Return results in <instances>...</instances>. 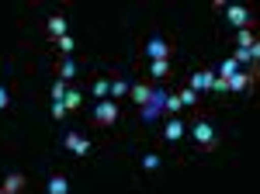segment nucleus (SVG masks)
I'll return each mask as SVG.
<instances>
[{"label": "nucleus", "mask_w": 260, "mask_h": 194, "mask_svg": "<svg viewBox=\"0 0 260 194\" xmlns=\"http://www.w3.org/2000/svg\"><path fill=\"white\" fill-rule=\"evenodd\" d=\"M0 194H7V191H4V187H0Z\"/></svg>", "instance_id": "obj_27"}, {"label": "nucleus", "mask_w": 260, "mask_h": 194, "mask_svg": "<svg viewBox=\"0 0 260 194\" xmlns=\"http://www.w3.org/2000/svg\"><path fill=\"white\" fill-rule=\"evenodd\" d=\"M149 77L153 80H167L170 77V59H153V62H149Z\"/></svg>", "instance_id": "obj_10"}, {"label": "nucleus", "mask_w": 260, "mask_h": 194, "mask_svg": "<svg viewBox=\"0 0 260 194\" xmlns=\"http://www.w3.org/2000/svg\"><path fill=\"white\" fill-rule=\"evenodd\" d=\"M21 187H24V177H21L18 170H11V174L4 177V191H7V194H18Z\"/></svg>", "instance_id": "obj_13"}, {"label": "nucleus", "mask_w": 260, "mask_h": 194, "mask_svg": "<svg viewBox=\"0 0 260 194\" xmlns=\"http://www.w3.org/2000/svg\"><path fill=\"white\" fill-rule=\"evenodd\" d=\"M163 111H170V115L177 118V111H180V101H177V94H167V97H163Z\"/></svg>", "instance_id": "obj_20"}, {"label": "nucleus", "mask_w": 260, "mask_h": 194, "mask_svg": "<svg viewBox=\"0 0 260 194\" xmlns=\"http://www.w3.org/2000/svg\"><path fill=\"white\" fill-rule=\"evenodd\" d=\"M66 115H70V111H66V104H62V101H52V118H56V121H62Z\"/></svg>", "instance_id": "obj_25"}, {"label": "nucleus", "mask_w": 260, "mask_h": 194, "mask_svg": "<svg viewBox=\"0 0 260 194\" xmlns=\"http://www.w3.org/2000/svg\"><path fill=\"white\" fill-rule=\"evenodd\" d=\"M62 104H66V111L73 115V111H77V108L83 104V94L77 90V87H70V90H66V97H62Z\"/></svg>", "instance_id": "obj_15"}, {"label": "nucleus", "mask_w": 260, "mask_h": 194, "mask_svg": "<svg viewBox=\"0 0 260 194\" xmlns=\"http://www.w3.org/2000/svg\"><path fill=\"white\" fill-rule=\"evenodd\" d=\"M225 18L233 21L236 28H253V14H250V7H243V4H229V7H225Z\"/></svg>", "instance_id": "obj_5"}, {"label": "nucleus", "mask_w": 260, "mask_h": 194, "mask_svg": "<svg viewBox=\"0 0 260 194\" xmlns=\"http://www.w3.org/2000/svg\"><path fill=\"white\" fill-rule=\"evenodd\" d=\"M128 87H132V83H125V80H111V101H115V97H125Z\"/></svg>", "instance_id": "obj_22"}, {"label": "nucleus", "mask_w": 260, "mask_h": 194, "mask_svg": "<svg viewBox=\"0 0 260 194\" xmlns=\"http://www.w3.org/2000/svg\"><path fill=\"white\" fill-rule=\"evenodd\" d=\"M45 28H49L52 39H62V35H66V18H62V14H52V18L45 21Z\"/></svg>", "instance_id": "obj_11"}, {"label": "nucleus", "mask_w": 260, "mask_h": 194, "mask_svg": "<svg viewBox=\"0 0 260 194\" xmlns=\"http://www.w3.org/2000/svg\"><path fill=\"white\" fill-rule=\"evenodd\" d=\"M66 90H70V83H66V80H56V83H52V101H62Z\"/></svg>", "instance_id": "obj_24"}, {"label": "nucleus", "mask_w": 260, "mask_h": 194, "mask_svg": "<svg viewBox=\"0 0 260 194\" xmlns=\"http://www.w3.org/2000/svg\"><path fill=\"white\" fill-rule=\"evenodd\" d=\"M184 136H187V125L180 118H167L163 121V142H180Z\"/></svg>", "instance_id": "obj_9"}, {"label": "nucleus", "mask_w": 260, "mask_h": 194, "mask_svg": "<svg viewBox=\"0 0 260 194\" xmlns=\"http://www.w3.org/2000/svg\"><path fill=\"white\" fill-rule=\"evenodd\" d=\"M7 104H11V94H7V90H4V87H0V111H4V108H7Z\"/></svg>", "instance_id": "obj_26"}, {"label": "nucleus", "mask_w": 260, "mask_h": 194, "mask_svg": "<svg viewBox=\"0 0 260 194\" xmlns=\"http://www.w3.org/2000/svg\"><path fill=\"white\" fill-rule=\"evenodd\" d=\"M128 94H132V101H136V104H139V108H146V104H153V97H156V87H153V83H132V87H128Z\"/></svg>", "instance_id": "obj_8"}, {"label": "nucleus", "mask_w": 260, "mask_h": 194, "mask_svg": "<svg viewBox=\"0 0 260 194\" xmlns=\"http://www.w3.org/2000/svg\"><path fill=\"white\" fill-rule=\"evenodd\" d=\"M56 45H59L62 56H70L73 49H77V42H73V35H62V39H56Z\"/></svg>", "instance_id": "obj_21"}, {"label": "nucleus", "mask_w": 260, "mask_h": 194, "mask_svg": "<svg viewBox=\"0 0 260 194\" xmlns=\"http://www.w3.org/2000/svg\"><path fill=\"white\" fill-rule=\"evenodd\" d=\"M73 77H77V62H73V59H59V80L70 83Z\"/></svg>", "instance_id": "obj_18"}, {"label": "nucleus", "mask_w": 260, "mask_h": 194, "mask_svg": "<svg viewBox=\"0 0 260 194\" xmlns=\"http://www.w3.org/2000/svg\"><path fill=\"white\" fill-rule=\"evenodd\" d=\"M118 104L111 101V97H104V101H98L94 104V125H101V128H108V125H115L118 121Z\"/></svg>", "instance_id": "obj_2"}, {"label": "nucleus", "mask_w": 260, "mask_h": 194, "mask_svg": "<svg viewBox=\"0 0 260 194\" xmlns=\"http://www.w3.org/2000/svg\"><path fill=\"white\" fill-rule=\"evenodd\" d=\"M62 146H66L70 153H77V156L90 153V139L83 136V132H66V136H62Z\"/></svg>", "instance_id": "obj_6"}, {"label": "nucleus", "mask_w": 260, "mask_h": 194, "mask_svg": "<svg viewBox=\"0 0 260 194\" xmlns=\"http://www.w3.org/2000/svg\"><path fill=\"white\" fill-rule=\"evenodd\" d=\"M253 83H257V73H253V70H250V73H246V70H236L233 77L225 80V90H250Z\"/></svg>", "instance_id": "obj_7"}, {"label": "nucleus", "mask_w": 260, "mask_h": 194, "mask_svg": "<svg viewBox=\"0 0 260 194\" xmlns=\"http://www.w3.org/2000/svg\"><path fill=\"white\" fill-rule=\"evenodd\" d=\"M90 94L98 97V101H104V97H111V80L98 77V80H94V83H90Z\"/></svg>", "instance_id": "obj_14"}, {"label": "nucleus", "mask_w": 260, "mask_h": 194, "mask_svg": "<svg viewBox=\"0 0 260 194\" xmlns=\"http://www.w3.org/2000/svg\"><path fill=\"white\" fill-rule=\"evenodd\" d=\"M212 83H215V70H212V66H205V70H194V73L187 77V87H191L194 94H201V90H212Z\"/></svg>", "instance_id": "obj_3"}, {"label": "nucleus", "mask_w": 260, "mask_h": 194, "mask_svg": "<svg viewBox=\"0 0 260 194\" xmlns=\"http://www.w3.org/2000/svg\"><path fill=\"white\" fill-rule=\"evenodd\" d=\"M187 136H191V142L198 146L201 153H212V149L219 146V128H215L208 118H198V121L187 128Z\"/></svg>", "instance_id": "obj_1"}, {"label": "nucleus", "mask_w": 260, "mask_h": 194, "mask_svg": "<svg viewBox=\"0 0 260 194\" xmlns=\"http://www.w3.org/2000/svg\"><path fill=\"white\" fill-rule=\"evenodd\" d=\"M160 167H163V159L156 153H146V156H142V170H160Z\"/></svg>", "instance_id": "obj_19"}, {"label": "nucleus", "mask_w": 260, "mask_h": 194, "mask_svg": "<svg viewBox=\"0 0 260 194\" xmlns=\"http://www.w3.org/2000/svg\"><path fill=\"white\" fill-rule=\"evenodd\" d=\"M253 42H257L253 28H240V31H236V49H250Z\"/></svg>", "instance_id": "obj_17"}, {"label": "nucleus", "mask_w": 260, "mask_h": 194, "mask_svg": "<svg viewBox=\"0 0 260 194\" xmlns=\"http://www.w3.org/2000/svg\"><path fill=\"white\" fill-rule=\"evenodd\" d=\"M236 70H240V66H236L233 59H222V66H219V77H222V80H229L233 73H236Z\"/></svg>", "instance_id": "obj_23"}, {"label": "nucleus", "mask_w": 260, "mask_h": 194, "mask_svg": "<svg viewBox=\"0 0 260 194\" xmlns=\"http://www.w3.org/2000/svg\"><path fill=\"white\" fill-rule=\"evenodd\" d=\"M170 52H174V45L163 39V35H153V39L146 42V56H149V62H153V59H170Z\"/></svg>", "instance_id": "obj_4"}, {"label": "nucleus", "mask_w": 260, "mask_h": 194, "mask_svg": "<svg viewBox=\"0 0 260 194\" xmlns=\"http://www.w3.org/2000/svg\"><path fill=\"white\" fill-rule=\"evenodd\" d=\"M45 191H49V194H70V180H66L62 174L49 177V184H45Z\"/></svg>", "instance_id": "obj_12"}, {"label": "nucleus", "mask_w": 260, "mask_h": 194, "mask_svg": "<svg viewBox=\"0 0 260 194\" xmlns=\"http://www.w3.org/2000/svg\"><path fill=\"white\" fill-rule=\"evenodd\" d=\"M177 101H180V108H198V94H194L191 87H180V90H177Z\"/></svg>", "instance_id": "obj_16"}]
</instances>
